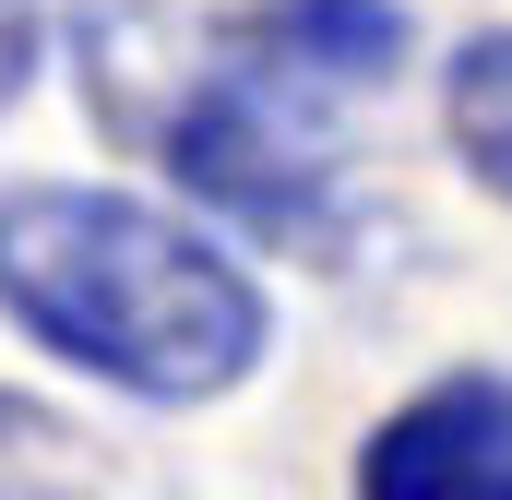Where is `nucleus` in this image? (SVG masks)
I'll return each instance as SVG.
<instances>
[{"mask_svg": "<svg viewBox=\"0 0 512 500\" xmlns=\"http://www.w3.org/2000/svg\"><path fill=\"white\" fill-rule=\"evenodd\" d=\"M393 0H96L84 108L251 239H346V120L393 96Z\"/></svg>", "mask_w": 512, "mask_h": 500, "instance_id": "nucleus-1", "label": "nucleus"}, {"mask_svg": "<svg viewBox=\"0 0 512 500\" xmlns=\"http://www.w3.org/2000/svg\"><path fill=\"white\" fill-rule=\"evenodd\" d=\"M0 322L108 381L131 405H215L262 370L274 310L251 262L191 215L108 179H12L0 191Z\"/></svg>", "mask_w": 512, "mask_h": 500, "instance_id": "nucleus-2", "label": "nucleus"}, {"mask_svg": "<svg viewBox=\"0 0 512 500\" xmlns=\"http://www.w3.org/2000/svg\"><path fill=\"white\" fill-rule=\"evenodd\" d=\"M358 500H512V370H441L370 417Z\"/></svg>", "mask_w": 512, "mask_h": 500, "instance_id": "nucleus-3", "label": "nucleus"}, {"mask_svg": "<svg viewBox=\"0 0 512 500\" xmlns=\"http://www.w3.org/2000/svg\"><path fill=\"white\" fill-rule=\"evenodd\" d=\"M441 131H453L465 179L512 203V24H489V36H465V48L441 60Z\"/></svg>", "mask_w": 512, "mask_h": 500, "instance_id": "nucleus-4", "label": "nucleus"}, {"mask_svg": "<svg viewBox=\"0 0 512 500\" xmlns=\"http://www.w3.org/2000/svg\"><path fill=\"white\" fill-rule=\"evenodd\" d=\"M36 72H48V12L36 0H0V120L36 96Z\"/></svg>", "mask_w": 512, "mask_h": 500, "instance_id": "nucleus-5", "label": "nucleus"}]
</instances>
